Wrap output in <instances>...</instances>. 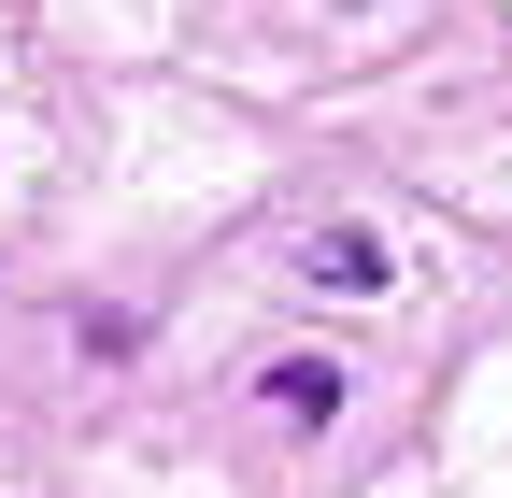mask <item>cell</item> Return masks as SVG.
Wrapping results in <instances>:
<instances>
[{
	"label": "cell",
	"mask_w": 512,
	"mask_h": 498,
	"mask_svg": "<svg viewBox=\"0 0 512 498\" xmlns=\"http://www.w3.org/2000/svg\"><path fill=\"white\" fill-rule=\"evenodd\" d=\"M256 399H271L285 427H328V413H342V370H328V356H271V370H256Z\"/></svg>",
	"instance_id": "2"
},
{
	"label": "cell",
	"mask_w": 512,
	"mask_h": 498,
	"mask_svg": "<svg viewBox=\"0 0 512 498\" xmlns=\"http://www.w3.org/2000/svg\"><path fill=\"white\" fill-rule=\"evenodd\" d=\"M299 271L328 285V299H384V242H370V228H313V242H299Z\"/></svg>",
	"instance_id": "1"
}]
</instances>
